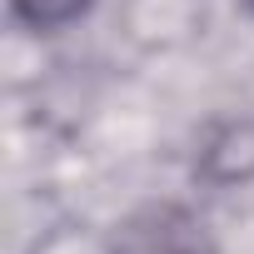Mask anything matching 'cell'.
<instances>
[{
  "label": "cell",
  "mask_w": 254,
  "mask_h": 254,
  "mask_svg": "<svg viewBox=\"0 0 254 254\" xmlns=\"http://www.w3.org/2000/svg\"><path fill=\"white\" fill-rule=\"evenodd\" d=\"M194 244H199L194 224L165 209V214H155L150 229L130 224V249H125V254H194Z\"/></svg>",
  "instance_id": "obj_1"
},
{
  "label": "cell",
  "mask_w": 254,
  "mask_h": 254,
  "mask_svg": "<svg viewBox=\"0 0 254 254\" xmlns=\"http://www.w3.org/2000/svg\"><path fill=\"white\" fill-rule=\"evenodd\" d=\"M15 10H20L30 25L50 30V25H65V20H75V15L85 10V0H15Z\"/></svg>",
  "instance_id": "obj_2"
}]
</instances>
